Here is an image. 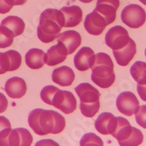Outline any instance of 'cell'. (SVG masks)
<instances>
[{
    "mask_svg": "<svg viewBox=\"0 0 146 146\" xmlns=\"http://www.w3.org/2000/svg\"><path fill=\"white\" fill-rule=\"evenodd\" d=\"M28 122L35 133L40 136L59 134L66 126L65 118L60 113L42 108H36L30 112Z\"/></svg>",
    "mask_w": 146,
    "mask_h": 146,
    "instance_id": "1",
    "label": "cell"
},
{
    "mask_svg": "<svg viewBox=\"0 0 146 146\" xmlns=\"http://www.w3.org/2000/svg\"><path fill=\"white\" fill-rule=\"evenodd\" d=\"M64 17L61 10L48 8L44 10L40 17L37 27V36L44 43H50L60 35L64 27Z\"/></svg>",
    "mask_w": 146,
    "mask_h": 146,
    "instance_id": "2",
    "label": "cell"
},
{
    "mask_svg": "<svg viewBox=\"0 0 146 146\" xmlns=\"http://www.w3.org/2000/svg\"><path fill=\"white\" fill-rule=\"evenodd\" d=\"M91 69V80L96 86L102 88H108L114 83V64L108 54L99 53L95 55L94 63Z\"/></svg>",
    "mask_w": 146,
    "mask_h": 146,
    "instance_id": "3",
    "label": "cell"
},
{
    "mask_svg": "<svg viewBox=\"0 0 146 146\" xmlns=\"http://www.w3.org/2000/svg\"><path fill=\"white\" fill-rule=\"evenodd\" d=\"M75 90L80 99L81 113L85 117L93 118L100 108V91L88 83H80Z\"/></svg>",
    "mask_w": 146,
    "mask_h": 146,
    "instance_id": "4",
    "label": "cell"
},
{
    "mask_svg": "<svg viewBox=\"0 0 146 146\" xmlns=\"http://www.w3.org/2000/svg\"><path fill=\"white\" fill-rule=\"evenodd\" d=\"M112 136L118 140L121 146H136L142 144L143 135L142 131L130 125L126 118L117 117L116 126Z\"/></svg>",
    "mask_w": 146,
    "mask_h": 146,
    "instance_id": "5",
    "label": "cell"
},
{
    "mask_svg": "<svg viewBox=\"0 0 146 146\" xmlns=\"http://www.w3.org/2000/svg\"><path fill=\"white\" fill-rule=\"evenodd\" d=\"M121 21L131 29L141 27L145 22L146 13L144 9L136 4L127 5L121 12Z\"/></svg>",
    "mask_w": 146,
    "mask_h": 146,
    "instance_id": "6",
    "label": "cell"
},
{
    "mask_svg": "<svg viewBox=\"0 0 146 146\" xmlns=\"http://www.w3.org/2000/svg\"><path fill=\"white\" fill-rule=\"evenodd\" d=\"M50 105H53L65 114H70L76 110L77 100L72 92L58 88L52 97Z\"/></svg>",
    "mask_w": 146,
    "mask_h": 146,
    "instance_id": "7",
    "label": "cell"
},
{
    "mask_svg": "<svg viewBox=\"0 0 146 146\" xmlns=\"http://www.w3.org/2000/svg\"><path fill=\"white\" fill-rule=\"evenodd\" d=\"M130 39L126 29L121 26H115L105 35V43L113 50H117L126 46Z\"/></svg>",
    "mask_w": 146,
    "mask_h": 146,
    "instance_id": "8",
    "label": "cell"
},
{
    "mask_svg": "<svg viewBox=\"0 0 146 146\" xmlns=\"http://www.w3.org/2000/svg\"><path fill=\"white\" fill-rule=\"evenodd\" d=\"M33 137L30 131L24 128L11 129L7 137L0 139V146H30Z\"/></svg>",
    "mask_w": 146,
    "mask_h": 146,
    "instance_id": "9",
    "label": "cell"
},
{
    "mask_svg": "<svg viewBox=\"0 0 146 146\" xmlns=\"http://www.w3.org/2000/svg\"><path fill=\"white\" fill-rule=\"evenodd\" d=\"M116 106L120 113L126 116H131L137 113L139 103L135 94L131 91H123L117 97Z\"/></svg>",
    "mask_w": 146,
    "mask_h": 146,
    "instance_id": "10",
    "label": "cell"
},
{
    "mask_svg": "<svg viewBox=\"0 0 146 146\" xmlns=\"http://www.w3.org/2000/svg\"><path fill=\"white\" fill-rule=\"evenodd\" d=\"M119 5V0H98L94 10L105 18L108 25H110L115 20Z\"/></svg>",
    "mask_w": 146,
    "mask_h": 146,
    "instance_id": "11",
    "label": "cell"
},
{
    "mask_svg": "<svg viewBox=\"0 0 146 146\" xmlns=\"http://www.w3.org/2000/svg\"><path fill=\"white\" fill-rule=\"evenodd\" d=\"M108 26L106 21L95 10L88 14L84 21V28L86 32L91 35H101Z\"/></svg>",
    "mask_w": 146,
    "mask_h": 146,
    "instance_id": "12",
    "label": "cell"
},
{
    "mask_svg": "<svg viewBox=\"0 0 146 146\" xmlns=\"http://www.w3.org/2000/svg\"><path fill=\"white\" fill-rule=\"evenodd\" d=\"M94 60V50L88 47H83L74 57V64L79 71H86L93 66Z\"/></svg>",
    "mask_w": 146,
    "mask_h": 146,
    "instance_id": "13",
    "label": "cell"
},
{
    "mask_svg": "<svg viewBox=\"0 0 146 146\" xmlns=\"http://www.w3.org/2000/svg\"><path fill=\"white\" fill-rule=\"evenodd\" d=\"M21 56L16 50H7L0 55V66L5 73L18 70L21 64Z\"/></svg>",
    "mask_w": 146,
    "mask_h": 146,
    "instance_id": "14",
    "label": "cell"
},
{
    "mask_svg": "<svg viewBox=\"0 0 146 146\" xmlns=\"http://www.w3.org/2000/svg\"><path fill=\"white\" fill-rule=\"evenodd\" d=\"M4 89L10 98L21 99L27 93V83L19 77H13L6 82Z\"/></svg>",
    "mask_w": 146,
    "mask_h": 146,
    "instance_id": "15",
    "label": "cell"
},
{
    "mask_svg": "<svg viewBox=\"0 0 146 146\" xmlns=\"http://www.w3.org/2000/svg\"><path fill=\"white\" fill-rule=\"evenodd\" d=\"M117 117L110 113H102L95 121V128L103 135H113L116 126Z\"/></svg>",
    "mask_w": 146,
    "mask_h": 146,
    "instance_id": "16",
    "label": "cell"
},
{
    "mask_svg": "<svg viewBox=\"0 0 146 146\" xmlns=\"http://www.w3.org/2000/svg\"><path fill=\"white\" fill-rule=\"evenodd\" d=\"M67 55V50L64 45L58 42L57 45L50 47L45 54V63L48 66H56L64 62Z\"/></svg>",
    "mask_w": 146,
    "mask_h": 146,
    "instance_id": "17",
    "label": "cell"
},
{
    "mask_svg": "<svg viewBox=\"0 0 146 146\" xmlns=\"http://www.w3.org/2000/svg\"><path fill=\"white\" fill-rule=\"evenodd\" d=\"M115 61L121 66H127L137 53L136 43L130 39L129 43L120 50L113 51Z\"/></svg>",
    "mask_w": 146,
    "mask_h": 146,
    "instance_id": "18",
    "label": "cell"
},
{
    "mask_svg": "<svg viewBox=\"0 0 146 146\" xmlns=\"http://www.w3.org/2000/svg\"><path fill=\"white\" fill-rule=\"evenodd\" d=\"M58 42L64 45L68 55H70L74 53L81 44V36L76 31L68 30L58 35Z\"/></svg>",
    "mask_w": 146,
    "mask_h": 146,
    "instance_id": "19",
    "label": "cell"
},
{
    "mask_svg": "<svg viewBox=\"0 0 146 146\" xmlns=\"http://www.w3.org/2000/svg\"><path fill=\"white\" fill-rule=\"evenodd\" d=\"M61 11L64 17V27L66 28L75 27L80 24L83 19V11L79 6L72 5L64 7Z\"/></svg>",
    "mask_w": 146,
    "mask_h": 146,
    "instance_id": "20",
    "label": "cell"
},
{
    "mask_svg": "<svg viewBox=\"0 0 146 146\" xmlns=\"http://www.w3.org/2000/svg\"><path fill=\"white\" fill-rule=\"evenodd\" d=\"M75 78L74 71L67 66L58 67L53 70L52 73V80L53 83L64 87L71 86Z\"/></svg>",
    "mask_w": 146,
    "mask_h": 146,
    "instance_id": "21",
    "label": "cell"
},
{
    "mask_svg": "<svg viewBox=\"0 0 146 146\" xmlns=\"http://www.w3.org/2000/svg\"><path fill=\"white\" fill-rule=\"evenodd\" d=\"M44 51L38 48L30 49L25 56V62L27 66L32 70L42 68L45 63Z\"/></svg>",
    "mask_w": 146,
    "mask_h": 146,
    "instance_id": "22",
    "label": "cell"
},
{
    "mask_svg": "<svg viewBox=\"0 0 146 146\" xmlns=\"http://www.w3.org/2000/svg\"><path fill=\"white\" fill-rule=\"evenodd\" d=\"M0 26L5 27L13 36H18L21 35L25 29V23L18 16L10 15L3 19Z\"/></svg>",
    "mask_w": 146,
    "mask_h": 146,
    "instance_id": "23",
    "label": "cell"
},
{
    "mask_svg": "<svg viewBox=\"0 0 146 146\" xmlns=\"http://www.w3.org/2000/svg\"><path fill=\"white\" fill-rule=\"evenodd\" d=\"M133 79L140 85L146 84V63L138 61L134 63L130 69Z\"/></svg>",
    "mask_w": 146,
    "mask_h": 146,
    "instance_id": "24",
    "label": "cell"
},
{
    "mask_svg": "<svg viewBox=\"0 0 146 146\" xmlns=\"http://www.w3.org/2000/svg\"><path fill=\"white\" fill-rule=\"evenodd\" d=\"M14 36L5 27L0 26V48L10 47L13 42Z\"/></svg>",
    "mask_w": 146,
    "mask_h": 146,
    "instance_id": "25",
    "label": "cell"
},
{
    "mask_svg": "<svg viewBox=\"0 0 146 146\" xmlns=\"http://www.w3.org/2000/svg\"><path fill=\"white\" fill-rule=\"evenodd\" d=\"M80 145L81 146L88 145H103V142L100 137L96 136L94 133H87L82 137Z\"/></svg>",
    "mask_w": 146,
    "mask_h": 146,
    "instance_id": "26",
    "label": "cell"
},
{
    "mask_svg": "<svg viewBox=\"0 0 146 146\" xmlns=\"http://www.w3.org/2000/svg\"><path fill=\"white\" fill-rule=\"evenodd\" d=\"M11 131V124L7 118L0 116V139L7 137Z\"/></svg>",
    "mask_w": 146,
    "mask_h": 146,
    "instance_id": "27",
    "label": "cell"
},
{
    "mask_svg": "<svg viewBox=\"0 0 146 146\" xmlns=\"http://www.w3.org/2000/svg\"><path fill=\"white\" fill-rule=\"evenodd\" d=\"M135 119L138 125L146 129V105L139 107L137 113L135 114Z\"/></svg>",
    "mask_w": 146,
    "mask_h": 146,
    "instance_id": "28",
    "label": "cell"
},
{
    "mask_svg": "<svg viewBox=\"0 0 146 146\" xmlns=\"http://www.w3.org/2000/svg\"><path fill=\"white\" fill-rule=\"evenodd\" d=\"M8 106V101L5 95L0 92V113L6 111Z\"/></svg>",
    "mask_w": 146,
    "mask_h": 146,
    "instance_id": "29",
    "label": "cell"
},
{
    "mask_svg": "<svg viewBox=\"0 0 146 146\" xmlns=\"http://www.w3.org/2000/svg\"><path fill=\"white\" fill-rule=\"evenodd\" d=\"M137 93L139 94V97L144 102H146V84H137Z\"/></svg>",
    "mask_w": 146,
    "mask_h": 146,
    "instance_id": "30",
    "label": "cell"
},
{
    "mask_svg": "<svg viewBox=\"0 0 146 146\" xmlns=\"http://www.w3.org/2000/svg\"><path fill=\"white\" fill-rule=\"evenodd\" d=\"M13 8L5 0H0V14H6Z\"/></svg>",
    "mask_w": 146,
    "mask_h": 146,
    "instance_id": "31",
    "label": "cell"
},
{
    "mask_svg": "<svg viewBox=\"0 0 146 146\" xmlns=\"http://www.w3.org/2000/svg\"><path fill=\"white\" fill-rule=\"evenodd\" d=\"M15 5H23L27 2V0H13Z\"/></svg>",
    "mask_w": 146,
    "mask_h": 146,
    "instance_id": "32",
    "label": "cell"
},
{
    "mask_svg": "<svg viewBox=\"0 0 146 146\" xmlns=\"http://www.w3.org/2000/svg\"><path fill=\"white\" fill-rule=\"evenodd\" d=\"M79 1L83 3H90V2H93L94 0H79Z\"/></svg>",
    "mask_w": 146,
    "mask_h": 146,
    "instance_id": "33",
    "label": "cell"
},
{
    "mask_svg": "<svg viewBox=\"0 0 146 146\" xmlns=\"http://www.w3.org/2000/svg\"><path fill=\"white\" fill-rule=\"evenodd\" d=\"M1 52H0V55H1ZM2 74H5V72H4L3 70H2V68H1V66H0V75H2Z\"/></svg>",
    "mask_w": 146,
    "mask_h": 146,
    "instance_id": "34",
    "label": "cell"
},
{
    "mask_svg": "<svg viewBox=\"0 0 146 146\" xmlns=\"http://www.w3.org/2000/svg\"><path fill=\"white\" fill-rule=\"evenodd\" d=\"M139 1L141 2V3H143V5H146V0H139Z\"/></svg>",
    "mask_w": 146,
    "mask_h": 146,
    "instance_id": "35",
    "label": "cell"
},
{
    "mask_svg": "<svg viewBox=\"0 0 146 146\" xmlns=\"http://www.w3.org/2000/svg\"><path fill=\"white\" fill-rule=\"evenodd\" d=\"M145 57H146V49L145 50Z\"/></svg>",
    "mask_w": 146,
    "mask_h": 146,
    "instance_id": "36",
    "label": "cell"
}]
</instances>
